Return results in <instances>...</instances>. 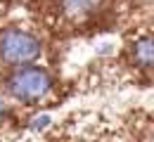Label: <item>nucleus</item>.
I'll return each mask as SVG.
<instances>
[{
  "label": "nucleus",
  "mask_w": 154,
  "mask_h": 142,
  "mask_svg": "<svg viewBox=\"0 0 154 142\" xmlns=\"http://www.w3.org/2000/svg\"><path fill=\"white\" fill-rule=\"evenodd\" d=\"M50 76L48 71H43L38 66H24L10 76L7 81V90L12 97H17L19 102H38L50 92Z\"/></svg>",
  "instance_id": "f257e3e1"
},
{
  "label": "nucleus",
  "mask_w": 154,
  "mask_h": 142,
  "mask_svg": "<svg viewBox=\"0 0 154 142\" xmlns=\"http://www.w3.org/2000/svg\"><path fill=\"white\" fill-rule=\"evenodd\" d=\"M48 123H50L48 116H38V119H33V125H31V128H33V130H40V128H45Z\"/></svg>",
  "instance_id": "39448f33"
},
{
  "label": "nucleus",
  "mask_w": 154,
  "mask_h": 142,
  "mask_svg": "<svg viewBox=\"0 0 154 142\" xmlns=\"http://www.w3.org/2000/svg\"><path fill=\"white\" fill-rule=\"evenodd\" d=\"M38 55H40V43L29 31L12 29L0 36V59L5 64H12V66L31 64Z\"/></svg>",
  "instance_id": "f03ea898"
},
{
  "label": "nucleus",
  "mask_w": 154,
  "mask_h": 142,
  "mask_svg": "<svg viewBox=\"0 0 154 142\" xmlns=\"http://www.w3.org/2000/svg\"><path fill=\"white\" fill-rule=\"evenodd\" d=\"M133 59L145 66V69H152L154 66V38H140L133 45Z\"/></svg>",
  "instance_id": "20e7f679"
},
{
  "label": "nucleus",
  "mask_w": 154,
  "mask_h": 142,
  "mask_svg": "<svg viewBox=\"0 0 154 142\" xmlns=\"http://www.w3.org/2000/svg\"><path fill=\"white\" fill-rule=\"evenodd\" d=\"M59 5H62V10H64V14L66 17H88V14H93L97 7L102 5V0H59Z\"/></svg>",
  "instance_id": "7ed1b4c3"
},
{
  "label": "nucleus",
  "mask_w": 154,
  "mask_h": 142,
  "mask_svg": "<svg viewBox=\"0 0 154 142\" xmlns=\"http://www.w3.org/2000/svg\"><path fill=\"white\" fill-rule=\"evenodd\" d=\"M7 114V107H5V102H2V97H0V119Z\"/></svg>",
  "instance_id": "423d86ee"
}]
</instances>
